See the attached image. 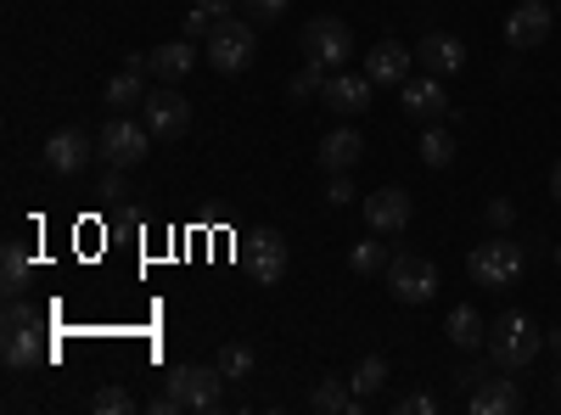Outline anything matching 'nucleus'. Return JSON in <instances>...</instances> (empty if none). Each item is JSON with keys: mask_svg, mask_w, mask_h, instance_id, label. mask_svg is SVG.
I'll return each mask as SVG.
<instances>
[{"mask_svg": "<svg viewBox=\"0 0 561 415\" xmlns=\"http://www.w3.org/2000/svg\"><path fill=\"white\" fill-rule=\"evenodd\" d=\"M421 163H427V169H449L455 163V135L427 124V135H421Z\"/></svg>", "mask_w": 561, "mask_h": 415, "instance_id": "obj_27", "label": "nucleus"}, {"mask_svg": "<svg viewBox=\"0 0 561 415\" xmlns=\"http://www.w3.org/2000/svg\"><path fill=\"white\" fill-rule=\"evenodd\" d=\"M556 399H561V377H556Z\"/></svg>", "mask_w": 561, "mask_h": 415, "instance_id": "obj_42", "label": "nucleus"}, {"mask_svg": "<svg viewBox=\"0 0 561 415\" xmlns=\"http://www.w3.org/2000/svg\"><path fill=\"white\" fill-rule=\"evenodd\" d=\"M410 214H415V203H410L404 186H382V192L365 197V219H370L377 237H399V230L410 224Z\"/></svg>", "mask_w": 561, "mask_h": 415, "instance_id": "obj_10", "label": "nucleus"}, {"mask_svg": "<svg viewBox=\"0 0 561 415\" xmlns=\"http://www.w3.org/2000/svg\"><path fill=\"white\" fill-rule=\"evenodd\" d=\"M556 264H561V242H556Z\"/></svg>", "mask_w": 561, "mask_h": 415, "instance_id": "obj_41", "label": "nucleus"}, {"mask_svg": "<svg viewBox=\"0 0 561 415\" xmlns=\"http://www.w3.org/2000/svg\"><path fill=\"white\" fill-rule=\"evenodd\" d=\"M309 410H314V415H354V410H359V393H354L343 377H320L314 393H309Z\"/></svg>", "mask_w": 561, "mask_h": 415, "instance_id": "obj_20", "label": "nucleus"}, {"mask_svg": "<svg viewBox=\"0 0 561 415\" xmlns=\"http://www.w3.org/2000/svg\"><path fill=\"white\" fill-rule=\"evenodd\" d=\"M545 348H556V354H561V332H545Z\"/></svg>", "mask_w": 561, "mask_h": 415, "instance_id": "obj_40", "label": "nucleus"}, {"mask_svg": "<svg viewBox=\"0 0 561 415\" xmlns=\"http://www.w3.org/2000/svg\"><path fill=\"white\" fill-rule=\"evenodd\" d=\"M550 23H556V12L545 7V0H523V7L505 18V45L511 51H534V45H545Z\"/></svg>", "mask_w": 561, "mask_h": 415, "instance_id": "obj_11", "label": "nucleus"}, {"mask_svg": "<svg viewBox=\"0 0 561 415\" xmlns=\"http://www.w3.org/2000/svg\"><path fill=\"white\" fill-rule=\"evenodd\" d=\"M248 269L259 275V287H275L280 275H287V237L280 230H259V237L248 242Z\"/></svg>", "mask_w": 561, "mask_h": 415, "instance_id": "obj_14", "label": "nucleus"}, {"mask_svg": "<svg viewBox=\"0 0 561 415\" xmlns=\"http://www.w3.org/2000/svg\"><path fill=\"white\" fill-rule=\"evenodd\" d=\"M197 7H208L214 18H230V12H237V0H197Z\"/></svg>", "mask_w": 561, "mask_h": 415, "instance_id": "obj_38", "label": "nucleus"}, {"mask_svg": "<svg viewBox=\"0 0 561 415\" xmlns=\"http://www.w3.org/2000/svg\"><path fill=\"white\" fill-rule=\"evenodd\" d=\"M466 410H472V415H517V410H523V388H517V377H511V371L483 377L472 393H466Z\"/></svg>", "mask_w": 561, "mask_h": 415, "instance_id": "obj_12", "label": "nucleus"}, {"mask_svg": "<svg viewBox=\"0 0 561 415\" xmlns=\"http://www.w3.org/2000/svg\"><path fill=\"white\" fill-rule=\"evenodd\" d=\"M415 62L427 68V73H438V79H449V73L466 68V39L460 34H427V39L415 45Z\"/></svg>", "mask_w": 561, "mask_h": 415, "instance_id": "obj_16", "label": "nucleus"}, {"mask_svg": "<svg viewBox=\"0 0 561 415\" xmlns=\"http://www.w3.org/2000/svg\"><path fill=\"white\" fill-rule=\"evenodd\" d=\"M214 365H219V377H225V382H248L259 359H253V348H248V343H225Z\"/></svg>", "mask_w": 561, "mask_h": 415, "instance_id": "obj_26", "label": "nucleus"}, {"mask_svg": "<svg viewBox=\"0 0 561 415\" xmlns=\"http://www.w3.org/2000/svg\"><path fill=\"white\" fill-rule=\"evenodd\" d=\"M393 410H399V415H433V410H438V399H433V393H404Z\"/></svg>", "mask_w": 561, "mask_h": 415, "instance_id": "obj_35", "label": "nucleus"}, {"mask_svg": "<svg viewBox=\"0 0 561 415\" xmlns=\"http://www.w3.org/2000/svg\"><path fill=\"white\" fill-rule=\"evenodd\" d=\"M96 152L107 158V169H135L140 158L152 152V129L118 113V118H107V124H102V135H96Z\"/></svg>", "mask_w": 561, "mask_h": 415, "instance_id": "obj_5", "label": "nucleus"}, {"mask_svg": "<svg viewBox=\"0 0 561 415\" xmlns=\"http://www.w3.org/2000/svg\"><path fill=\"white\" fill-rule=\"evenodd\" d=\"M39 163L51 169V174H79V169L90 163V141H84V129H57V135H45Z\"/></svg>", "mask_w": 561, "mask_h": 415, "instance_id": "obj_15", "label": "nucleus"}, {"mask_svg": "<svg viewBox=\"0 0 561 415\" xmlns=\"http://www.w3.org/2000/svg\"><path fill=\"white\" fill-rule=\"evenodd\" d=\"M359 152H365V141H359V129H332L320 141V169H332V174H354V163H359Z\"/></svg>", "mask_w": 561, "mask_h": 415, "instance_id": "obj_19", "label": "nucleus"}, {"mask_svg": "<svg viewBox=\"0 0 561 415\" xmlns=\"http://www.w3.org/2000/svg\"><path fill=\"white\" fill-rule=\"evenodd\" d=\"M523 264H528V258H523V247H517V242H511L505 230H500L494 242L472 247V258H466V275H472L478 287H489V292H505V287H517Z\"/></svg>", "mask_w": 561, "mask_h": 415, "instance_id": "obj_3", "label": "nucleus"}, {"mask_svg": "<svg viewBox=\"0 0 561 415\" xmlns=\"http://www.w3.org/2000/svg\"><path fill=\"white\" fill-rule=\"evenodd\" d=\"M370 73H325V90H320V102L332 107V113H343V118H354V113H365L370 107Z\"/></svg>", "mask_w": 561, "mask_h": 415, "instance_id": "obj_13", "label": "nucleus"}, {"mask_svg": "<svg viewBox=\"0 0 561 415\" xmlns=\"http://www.w3.org/2000/svg\"><path fill=\"white\" fill-rule=\"evenodd\" d=\"M197 68V39H163L158 45V51H152V73L163 79V84H174V79H185V73H192Z\"/></svg>", "mask_w": 561, "mask_h": 415, "instance_id": "obj_18", "label": "nucleus"}, {"mask_svg": "<svg viewBox=\"0 0 561 415\" xmlns=\"http://www.w3.org/2000/svg\"><path fill=\"white\" fill-rule=\"evenodd\" d=\"M242 12L259 18V23H280L287 18V0H242Z\"/></svg>", "mask_w": 561, "mask_h": 415, "instance_id": "obj_33", "label": "nucleus"}, {"mask_svg": "<svg viewBox=\"0 0 561 415\" xmlns=\"http://www.w3.org/2000/svg\"><path fill=\"white\" fill-rule=\"evenodd\" d=\"M410 62H415V51H410V45H399V39H382V45H370L365 73H370V84H404V79H410Z\"/></svg>", "mask_w": 561, "mask_h": 415, "instance_id": "obj_17", "label": "nucleus"}, {"mask_svg": "<svg viewBox=\"0 0 561 415\" xmlns=\"http://www.w3.org/2000/svg\"><path fill=\"white\" fill-rule=\"evenodd\" d=\"M208 28H214V12L208 7H192V12H185V23H180L185 39H208Z\"/></svg>", "mask_w": 561, "mask_h": 415, "instance_id": "obj_34", "label": "nucleus"}, {"mask_svg": "<svg viewBox=\"0 0 561 415\" xmlns=\"http://www.w3.org/2000/svg\"><path fill=\"white\" fill-rule=\"evenodd\" d=\"M399 107L415 118V124H438L449 113V96H444V79L427 73V79H404L399 84Z\"/></svg>", "mask_w": 561, "mask_h": 415, "instance_id": "obj_9", "label": "nucleus"}, {"mask_svg": "<svg viewBox=\"0 0 561 415\" xmlns=\"http://www.w3.org/2000/svg\"><path fill=\"white\" fill-rule=\"evenodd\" d=\"M287 90H293V96H298V102H309V96H320V90H325V68L304 57V68L293 73V84H287Z\"/></svg>", "mask_w": 561, "mask_h": 415, "instance_id": "obj_29", "label": "nucleus"}, {"mask_svg": "<svg viewBox=\"0 0 561 415\" xmlns=\"http://www.w3.org/2000/svg\"><path fill=\"white\" fill-rule=\"evenodd\" d=\"M388 292H393V303H433L438 298V264L421 253H393Z\"/></svg>", "mask_w": 561, "mask_h": 415, "instance_id": "obj_4", "label": "nucleus"}, {"mask_svg": "<svg viewBox=\"0 0 561 415\" xmlns=\"http://www.w3.org/2000/svg\"><path fill=\"white\" fill-rule=\"evenodd\" d=\"M90 410H96V415H129L135 399H129V388H102L96 399H90Z\"/></svg>", "mask_w": 561, "mask_h": 415, "instance_id": "obj_30", "label": "nucleus"}, {"mask_svg": "<svg viewBox=\"0 0 561 415\" xmlns=\"http://www.w3.org/2000/svg\"><path fill=\"white\" fill-rule=\"evenodd\" d=\"M483 219H489L494 230H511V224H517V203H511V197H489Z\"/></svg>", "mask_w": 561, "mask_h": 415, "instance_id": "obj_32", "label": "nucleus"}, {"mask_svg": "<svg viewBox=\"0 0 561 415\" xmlns=\"http://www.w3.org/2000/svg\"><path fill=\"white\" fill-rule=\"evenodd\" d=\"M203 51H208V62H214L219 73H242V68H253L259 34H253L248 18H214V28H208V39H203Z\"/></svg>", "mask_w": 561, "mask_h": 415, "instance_id": "obj_2", "label": "nucleus"}, {"mask_svg": "<svg viewBox=\"0 0 561 415\" xmlns=\"http://www.w3.org/2000/svg\"><path fill=\"white\" fill-rule=\"evenodd\" d=\"M147 102V73H135V68H124V73H113L107 79V107H140Z\"/></svg>", "mask_w": 561, "mask_h": 415, "instance_id": "obj_25", "label": "nucleus"}, {"mask_svg": "<svg viewBox=\"0 0 561 415\" xmlns=\"http://www.w3.org/2000/svg\"><path fill=\"white\" fill-rule=\"evenodd\" d=\"M0 281H7V298H23V292H28L34 264H28V247H23V242H7V247H0Z\"/></svg>", "mask_w": 561, "mask_h": 415, "instance_id": "obj_23", "label": "nucleus"}, {"mask_svg": "<svg viewBox=\"0 0 561 415\" xmlns=\"http://www.w3.org/2000/svg\"><path fill=\"white\" fill-rule=\"evenodd\" d=\"M550 197H556V203H561V163H556V169H550Z\"/></svg>", "mask_w": 561, "mask_h": 415, "instance_id": "obj_39", "label": "nucleus"}, {"mask_svg": "<svg viewBox=\"0 0 561 415\" xmlns=\"http://www.w3.org/2000/svg\"><path fill=\"white\" fill-rule=\"evenodd\" d=\"M140 124H147L152 135H163V141H174V135H185V124H192V102L163 84V90H152V96L140 102Z\"/></svg>", "mask_w": 561, "mask_h": 415, "instance_id": "obj_8", "label": "nucleus"}, {"mask_svg": "<svg viewBox=\"0 0 561 415\" xmlns=\"http://www.w3.org/2000/svg\"><path fill=\"white\" fill-rule=\"evenodd\" d=\"M444 332H449L455 348H483V343H489V326H483V314H478L472 303H455L449 320H444Z\"/></svg>", "mask_w": 561, "mask_h": 415, "instance_id": "obj_22", "label": "nucleus"}, {"mask_svg": "<svg viewBox=\"0 0 561 415\" xmlns=\"http://www.w3.org/2000/svg\"><path fill=\"white\" fill-rule=\"evenodd\" d=\"M354 197V180L348 174H332V186H325V203H332V208H343Z\"/></svg>", "mask_w": 561, "mask_h": 415, "instance_id": "obj_36", "label": "nucleus"}, {"mask_svg": "<svg viewBox=\"0 0 561 415\" xmlns=\"http://www.w3.org/2000/svg\"><path fill=\"white\" fill-rule=\"evenodd\" d=\"M388 377H393V371H388V359H382V354H365L354 371H348V388H354L359 399H370V393H382V388H388Z\"/></svg>", "mask_w": 561, "mask_h": 415, "instance_id": "obj_24", "label": "nucleus"}, {"mask_svg": "<svg viewBox=\"0 0 561 415\" xmlns=\"http://www.w3.org/2000/svg\"><path fill=\"white\" fill-rule=\"evenodd\" d=\"M219 365H174L169 371V393L180 399V410H214L219 404Z\"/></svg>", "mask_w": 561, "mask_h": 415, "instance_id": "obj_7", "label": "nucleus"}, {"mask_svg": "<svg viewBox=\"0 0 561 415\" xmlns=\"http://www.w3.org/2000/svg\"><path fill=\"white\" fill-rule=\"evenodd\" d=\"M455 382H460L466 393H472V388L483 382V365H460V371H455Z\"/></svg>", "mask_w": 561, "mask_h": 415, "instance_id": "obj_37", "label": "nucleus"}, {"mask_svg": "<svg viewBox=\"0 0 561 415\" xmlns=\"http://www.w3.org/2000/svg\"><path fill=\"white\" fill-rule=\"evenodd\" d=\"M354 51V34L343 18H309L304 23V57L320 62V68H343Z\"/></svg>", "mask_w": 561, "mask_h": 415, "instance_id": "obj_6", "label": "nucleus"}, {"mask_svg": "<svg viewBox=\"0 0 561 415\" xmlns=\"http://www.w3.org/2000/svg\"><path fill=\"white\" fill-rule=\"evenodd\" d=\"M388 247L382 242H354V253H348V269L354 275H388Z\"/></svg>", "mask_w": 561, "mask_h": 415, "instance_id": "obj_28", "label": "nucleus"}, {"mask_svg": "<svg viewBox=\"0 0 561 415\" xmlns=\"http://www.w3.org/2000/svg\"><path fill=\"white\" fill-rule=\"evenodd\" d=\"M96 197H102V203H113V208H118V203L129 197V180H124V169H107V174H102V186H96Z\"/></svg>", "mask_w": 561, "mask_h": 415, "instance_id": "obj_31", "label": "nucleus"}, {"mask_svg": "<svg viewBox=\"0 0 561 415\" xmlns=\"http://www.w3.org/2000/svg\"><path fill=\"white\" fill-rule=\"evenodd\" d=\"M489 359H494V371H528V365L539 359V348H545V332L534 326L528 314H517V309H505L500 320H489Z\"/></svg>", "mask_w": 561, "mask_h": 415, "instance_id": "obj_1", "label": "nucleus"}, {"mask_svg": "<svg viewBox=\"0 0 561 415\" xmlns=\"http://www.w3.org/2000/svg\"><path fill=\"white\" fill-rule=\"evenodd\" d=\"M0 359H7V371H28V365H39V359H45V348H39V326L0 332Z\"/></svg>", "mask_w": 561, "mask_h": 415, "instance_id": "obj_21", "label": "nucleus"}]
</instances>
